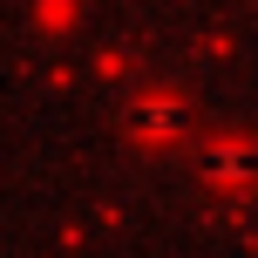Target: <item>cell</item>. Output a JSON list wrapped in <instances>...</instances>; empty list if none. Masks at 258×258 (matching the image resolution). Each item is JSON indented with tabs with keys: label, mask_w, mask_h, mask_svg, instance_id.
I'll return each mask as SVG.
<instances>
[{
	"label": "cell",
	"mask_w": 258,
	"mask_h": 258,
	"mask_svg": "<svg viewBox=\"0 0 258 258\" xmlns=\"http://www.w3.org/2000/svg\"><path fill=\"white\" fill-rule=\"evenodd\" d=\"M143 136H150V143L183 136V109H177V102H163V95H156V102H143Z\"/></svg>",
	"instance_id": "1"
}]
</instances>
